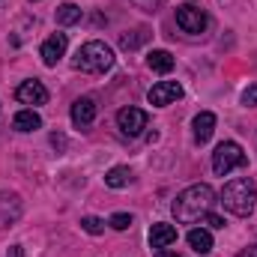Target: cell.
<instances>
[{
    "label": "cell",
    "mask_w": 257,
    "mask_h": 257,
    "mask_svg": "<svg viewBox=\"0 0 257 257\" xmlns=\"http://www.w3.org/2000/svg\"><path fill=\"white\" fill-rule=\"evenodd\" d=\"M6 257H24V248H21V245H12V248L6 251Z\"/></svg>",
    "instance_id": "cell-26"
},
{
    "label": "cell",
    "mask_w": 257,
    "mask_h": 257,
    "mask_svg": "<svg viewBox=\"0 0 257 257\" xmlns=\"http://www.w3.org/2000/svg\"><path fill=\"white\" fill-rule=\"evenodd\" d=\"M221 203L227 212L233 215H251L257 203V186L254 180L248 177H239V180H230L224 189H221Z\"/></svg>",
    "instance_id": "cell-2"
},
{
    "label": "cell",
    "mask_w": 257,
    "mask_h": 257,
    "mask_svg": "<svg viewBox=\"0 0 257 257\" xmlns=\"http://www.w3.org/2000/svg\"><path fill=\"white\" fill-rule=\"evenodd\" d=\"M156 257H180L177 251H168V248H156Z\"/></svg>",
    "instance_id": "cell-27"
},
{
    "label": "cell",
    "mask_w": 257,
    "mask_h": 257,
    "mask_svg": "<svg viewBox=\"0 0 257 257\" xmlns=\"http://www.w3.org/2000/svg\"><path fill=\"white\" fill-rule=\"evenodd\" d=\"M174 242H177V227H174V224L156 221V224L150 227V245H153V248H168V245H174Z\"/></svg>",
    "instance_id": "cell-12"
},
{
    "label": "cell",
    "mask_w": 257,
    "mask_h": 257,
    "mask_svg": "<svg viewBox=\"0 0 257 257\" xmlns=\"http://www.w3.org/2000/svg\"><path fill=\"white\" fill-rule=\"evenodd\" d=\"M194 141L197 144H206L209 138H212V132H215V114H209V111H200L197 117H194Z\"/></svg>",
    "instance_id": "cell-13"
},
{
    "label": "cell",
    "mask_w": 257,
    "mask_h": 257,
    "mask_svg": "<svg viewBox=\"0 0 257 257\" xmlns=\"http://www.w3.org/2000/svg\"><path fill=\"white\" fill-rule=\"evenodd\" d=\"M128 183H132V171L123 168V165H117L105 174V186H111V189H126Z\"/></svg>",
    "instance_id": "cell-17"
},
{
    "label": "cell",
    "mask_w": 257,
    "mask_h": 257,
    "mask_svg": "<svg viewBox=\"0 0 257 257\" xmlns=\"http://www.w3.org/2000/svg\"><path fill=\"white\" fill-rule=\"evenodd\" d=\"M33 3H36V0H33Z\"/></svg>",
    "instance_id": "cell-28"
},
{
    "label": "cell",
    "mask_w": 257,
    "mask_h": 257,
    "mask_svg": "<svg viewBox=\"0 0 257 257\" xmlns=\"http://www.w3.org/2000/svg\"><path fill=\"white\" fill-rule=\"evenodd\" d=\"M147 66H150L153 72H162V75H168V72L174 69V54H171V51H165V48H159V51H150V54H147Z\"/></svg>",
    "instance_id": "cell-15"
},
{
    "label": "cell",
    "mask_w": 257,
    "mask_h": 257,
    "mask_svg": "<svg viewBox=\"0 0 257 257\" xmlns=\"http://www.w3.org/2000/svg\"><path fill=\"white\" fill-rule=\"evenodd\" d=\"M147 111H141V108H120V114H117V126H120V132L126 135V138H138L144 128H147Z\"/></svg>",
    "instance_id": "cell-6"
},
{
    "label": "cell",
    "mask_w": 257,
    "mask_h": 257,
    "mask_svg": "<svg viewBox=\"0 0 257 257\" xmlns=\"http://www.w3.org/2000/svg\"><path fill=\"white\" fill-rule=\"evenodd\" d=\"M236 257H257V245H248V248H242Z\"/></svg>",
    "instance_id": "cell-25"
},
{
    "label": "cell",
    "mask_w": 257,
    "mask_h": 257,
    "mask_svg": "<svg viewBox=\"0 0 257 257\" xmlns=\"http://www.w3.org/2000/svg\"><path fill=\"white\" fill-rule=\"evenodd\" d=\"M177 24L186 33H203L209 18H206V12L197 3H183V6H177Z\"/></svg>",
    "instance_id": "cell-5"
},
{
    "label": "cell",
    "mask_w": 257,
    "mask_h": 257,
    "mask_svg": "<svg viewBox=\"0 0 257 257\" xmlns=\"http://www.w3.org/2000/svg\"><path fill=\"white\" fill-rule=\"evenodd\" d=\"M248 159H245V153H242V147L236 144V141H221L218 147H215V153H212V171L218 174V177H224V174H230L233 168H242Z\"/></svg>",
    "instance_id": "cell-4"
},
{
    "label": "cell",
    "mask_w": 257,
    "mask_h": 257,
    "mask_svg": "<svg viewBox=\"0 0 257 257\" xmlns=\"http://www.w3.org/2000/svg\"><path fill=\"white\" fill-rule=\"evenodd\" d=\"M108 224H111L114 230H128V227H132V215H128V212H114V215L108 218Z\"/></svg>",
    "instance_id": "cell-21"
},
{
    "label": "cell",
    "mask_w": 257,
    "mask_h": 257,
    "mask_svg": "<svg viewBox=\"0 0 257 257\" xmlns=\"http://www.w3.org/2000/svg\"><path fill=\"white\" fill-rule=\"evenodd\" d=\"M72 66L78 69V72H93V75H102V72H108L111 66H114V51L105 45V42H84L78 51H75V57H72Z\"/></svg>",
    "instance_id": "cell-3"
},
{
    "label": "cell",
    "mask_w": 257,
    "mask_h": 257,
    "mask_svg": "<svg viewBox=\"0 0 257 257\" xmlns=\"http://www.w3.org/2000/svg\"><path fill=\"white\" fill-rule=\"evenodd\" d=\"M81 230H87L90 236H99V233H105V218L84 215V218H81Z\"/></svg>",
    "instance_id": "cell-20"
},
{
    "label": "cell",
    "mask_w": 257,
    "mask_h": 257,
    "mask_svg": "<svg viewBox=\"0 0 257 257\" xmlns=\"http://www.w3.org/2000/svg\"><path fill=\"white\" fill-rule=\"evenodd\" d=\"M15 96H18V102L21 105H45L48 102V90H45V84L42 81H24V84H18V90H15Z\"/></svg>",
    "instance_id": "cell-8"
},
{
    "label": "cell",
    "mask_w": 257,
    "mask_h": 257,
    "mask_svg": "<svg viewBox=\"0 0 257 257\" xmlns=\"http://www.w3.org/2000/svg\"><path fill=\"white\" fill-rule=\"evenodd\" d=\"M242 105H248V108H257V84H251L248 90H242Z\"/></svg>",
    "instance_id": "cell-23"
},
{
    "label": "cell",
    "mask_w": 257,
    "mask_h": 257,
    "mask_svg": "<svg viewBox=\"0 0 257 257\" xmlns=\"http://www.w3.org/2000/svg\"><path fill=\"white\" fill-rule=\"evenodd\" d=\"M212 206H215V192H212V186H206V183L189 186L186 192L177 194V200L171 203L174 218H177L180 224H194V221H200L206 212H212Z\"/></svg>",
    "instance_id": "cell-1"
},
{
    "label": "cell",
    "mask_w": 257,
    "mask_h": 257,
    "mask_svg": "<svg viewBox=\"0 0 257 257\" xmlns=\"http://www.w3.org/2000/svg\"><path fill=\"white\" fill-rule=\"evenodd\" d=\"M66 45H69V36L66 33H54V36H48L45 42H42V63L45 66H57L60 63V57L66 54Z\"/></svg>",
    "instance_id": "cell-9"
},
{
    "label": "cell",
    "mask_w": 257,
    "mask_h": 257,
    "mask_svg": "<svg viewBox=\"0 0 257 257\" xmlns=\"http://www.w3.org/2000/svg\"><path fill=\"white\" fill-rule=\"evenodd\" d=\"M51 144H54L57 150H66V138L60 135V132H54V135H51Z\"/></svg>",
    "instance_id": "cell-24"
},
{
    "label": "cell",
    "mask_w": 257,
    "mask_h": 257,
    "mask_svg": "<svg viewBox=\"0 0 257 257\" xmlns=\"http://www.w3.org/2000/svg\"><path fill=\"white\" fill-rule=\"evenodd\" d=\"M21 218V197L15 192H0V227H9Z\"/></svg>",
    "instance_id": "cell-10"
},
{
    "label": "cell",
    "mask_w": 257,
    "mask_h": 257,
    "mask_svg": "<svg viewBox=\"0 0 257 257\" xmlns=\"http://www.w3.org/2000/svg\"><path fill=\"white\" fill-rule=\"evenodd\" d=\"M93 120H96V102H93L90 96L75 99V102H72V123L78 128H87Z\"/></svg>",
    "instance_id": "cell-11"
},
{
    "label": "cell",
    "mask_w": 257,
    "mask_h": 257,
    "mask_svg": "<svg viewBox=\"0 0 257 257\" xmlns=\"http://www.w3.org/2000/svg\"><path fill=\"white\" fill-rule=\"evenodd\" d=\"M78 21H81V6H75V3H63V6L57 9V24L69 27V24H78Z\"/></svg>",
    "instance_id": "cell-19"
},
{
    "label": "cell",
    "mask_w": 257,
    "mask_h": 257,
    "mask_svg": "<svg viewBox=\"0 0 257 257\" xmlns=\"http://www.w3.org/2000/svg\"><path fill=\"white\" fill-rule=\"evenodd\" d=\"M147 39H150V30H147V27L132 30V33H123V36H120V48H123V51H135V48H141Z\"/></svg>",
    "instance_id": "cell-18"
},
{
    "label": "cell",
    "mask_w": 257,
    "mask_h": 257,
    "mask_svg": "<svg viewBox=\"0 0 257 257\" xmlns=\"http://www.w3.org/2000/svg\"><path fill=\"white\" fill-rule=\"evenodd\" d=\"M200 224H206L209 230H221V227H224V218H221V215H215V212H206V215L200 218Z\"/></svg>",
    "instance_id": "cell-22"
},
{
    "label": "cell",
    "mask_w": 257,
    "mask_h": 257,
    "mask_svg": "<svg viewBox=\"0 0 257 257\" xmlns=\"http://www.w3.org/2000/svg\"><path fill=\"white\" fill-rule=\"evenodd\" d=\"M12 126H15V132H36V128H42V117L33 108H24V111L15 114Z\"/></svg>",
    "instance_id": "cell-14"
},
{
    "label": "cell",
    "mask_w": 257,
    "mask_h": 257,
    "mask_svg": "<svg viewBox=\"0 0 257 257\" xmlns=\"http://www.w3.org/2000/svg\"><path fill=\"white\" fill-rule=\"evenodd\" d=\"M189 245L197 254H209L212 251V233L206 227H194V230H189Z\"/></svg>",
    "instance_id": "cell-16"
},
{
    "label": "cell",
    "mask_w": 257,
    "mask_h": 257,
    "mask_svg": "<svg viewBox=\"0 0 257 257\" xmlns=\"http://www.w3.org/2000/svg\"><path fill=\"white\" fill-rule=\"evenodd\" d=\"M180 96H183V84H180V81H159V84H153V90L147 93L150 105H156V108H165V105L177 102Z\"/></svg>",
    "instance_id": "cell-7"
}]
</instances>
